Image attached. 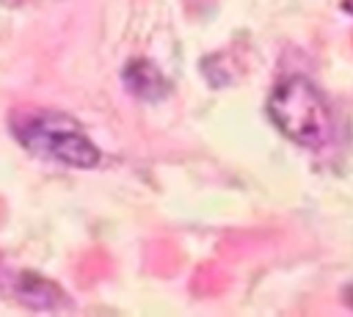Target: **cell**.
Wrapping results in <instances>:
<instances>
[{
	"mask_svg": "<svg viewBox=\"0 0 353 317\" xmlns=\"http://www.w3.org/2000/svg\"><path fill=\"white\" fill-rule=\"evenodd\" d=\"M190 289L199 292V295H212L218 289H223V276L215 265H204L201 270H196L193 281H190Z\"/></svg>",
	"mask_w": 353,
	"mask_h": 317,
	"instance_id": "obj_7",
	"label": "cell"
},
{
	"mask_svg": "<svg viewBox=\"0 0 353 317\" xmlns=\"http://www.w3.org/2000/svg\"><path fill=\"white\" fill-rule=\"evenodd\" d=\"M110 273H113V259L99 248L85 251L74 265V278L80 287H94L97 281H102Z\"/></svg>",
	"mask_w": 353,
	"mask_h": 317,
	"instance_id": "obj_6",
	"label": "cell"
},
{
	"mask_svg": "<svg viewBox=\"0 0 353 317\" xmlns=\"http://www.w3.org/2000/svg\"><path fill=\"white\" fill-rule=\"evenodd\" d=\"M179 265H182V254H179V245L174 240L157 237V240L149 243V248H146V267L154 276H171Z\"/></svg>",
	"mask_w": 353,
	"mask_h": 317,
	"instance_id": "obj_5",
	"label": "cell"
},
{
	"mask_svg": "<svg viewBox=\"0 0 353 317\" xmlns=\"http://www.w3.org/2000/svg\"><path fill=\"white\" fill-rule=\"evenodd\" d=\"M124 83H127V88H130L135 96H141V99H154L157 94L165 91V83L160 80L157 69L149 66L146 61L130 63V66H127V74H124Z\"/></svg>",
	"mask_w": 353,
	"mask_h": 317,
	"instance_id": "obj_4",
	"label": "cell"
},
{
	"mask_svg": "<svg viewBox=\"0 0 353 317\" xmlns=\"http://www.w3.org/2000/svg\"><path fill=\"white\" fill-rule=\"evenodd\" d=\"M6 218V204H3V198H0V221Z\"/></svg>",
	"mask_w": 353,
	"mask_h": 317,
	"instance_id": "obj_9",
	"label": "cell"
},
{
	"mask_svg": "<svg viewBox=\"0 0 353 317\" xmlns=\"http://www.w3.org/2000/svg\"><path fill=\"white\" fill-rule=\"evenodd\" d=\"M268 113L273 124L301 146H323L331 135L328 105L314 83L301 74H290L273 88Z\"/></svg>",
	"mask_w": 353,
	"mask_h": 317,
	"instance_id": "obj_2",
	"label": "cell"
},
{
	"mask_svg": "<svg viewBox=\"0 0 353 317\" xmlns=\"http://www.w3.org/2000/svg\"><path fill=\"white\" fill-rule=\"evenodd\" d=\"M14 295L19 298V303H25L30 309H55L66 300L63 292L52 281L41 278L30 270H22L14 276Z\"/></svg>",
	"mask_w": 353,
	"mask_h": 317,
	"instance_id": "obj_3",
	"label": "cell"
},
{
	"mask_svg": "<svg viewBox=\"0 0 353 317\" xmlns=\"http://www.w3.org/2000/svg\"><path fill=\"white\" fill-rule=\"evenodd\" d=\"M11 132L28 152L44 160H55L74 168H91L99 160L97 146L88 141L83 127L66 113L17 108L11 110Z\"/></svg>",
	"mask_w": 353,
	"mask_h": 317,
	"instance_id": "obj_1",
	"label": "cell"
},
{
	"mask_svg": "<svg viewBox=\"0 0 353 317\" xmlns=\"http://www.w3.org/2000/svg\"><path fill=\"white\" fill-rule=\"evenodd\" d=\"M342 8H345L347 14H353V0H342Z\"/></svg>",
	"mask_w": 353,
	"mask_h": 317,
	"instance_id": "obj_8",
	"label": "cell"
}]
</instances>
